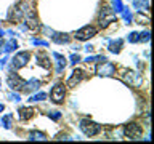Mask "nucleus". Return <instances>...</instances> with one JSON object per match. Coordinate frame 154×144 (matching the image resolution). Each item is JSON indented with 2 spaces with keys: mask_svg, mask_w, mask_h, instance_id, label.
Masks as SVG:
<instances>
[{
  "mask_svg": "<svg viewBox=\"0 0 154 144\" xmlns=\"http://www.w3.org/2000/svg\"><path fill=\"white\" fill-rule=\"evenodd\" d=\"M79 127L82 130V133H84L85 136H88V138L96 136V134L101 133V125L93 122V120H90V118H82L80 123H79Z\"/></svg>",
  "mask_w": 154,
  "mask_h": 144,
  "instance_id": "obj_1",
  "label": "nucleus"
},
{
  "mask_svg": "<svg viewBox=\"0 0 154 144\" xmlns=\"http://www.w3.org/2000/svg\"><path fill=\"white\" fill-rule=\"evenodd\" d=\"M124 133H125V136H127L128 139H132V141H135V139H141L143 128H141V125H138V123L132 122V123L125 125Z\"/></svg>",
  "mask_w": 154,
  "mask_h": 144,
  "instance_id": "obj_2",
  "label": "nucleus"
},
{
  "mask_svg": "<svg viewBox=\"0 0 154 144\" xmlns=\"http://www.w3.org/2000/svg\"><path fill=\"white\" fill-rule=\"evenodd\" d=\"M29 59H31V53H29V51H19V53H16V55L13 56V59L10 61V62H11V69H21V67H24L29 62Z\"/></svg>",
  "mask_w": 154,
  "mask_h": 144,
  "instance_id": "obj_3",
  "label": "nucleus"
},
{
  "mask_svg": "<svg viewBox=\"0 0 154 144\" xmlns=\"http://www.w3.org/2000/svg\"><path fill=\"white\" fill-rule=\"evenodd\" d=\"M98 19H100V24H101V26L106 27L108 24H111V22L116 21V13H114L109 7H103V8H101V11H100Z\"/></svg>",
  "mask_w": 154,
  "mask_h": 144,
  "instance_id": "obj_4",
  "label": "nucleus"
},
{
  "mask_svg": "<svg viewBox=\"0 0 154 144\" xmlns=\"http://www.w3.org/2000/svg\"><path fill=\"white\" fill-rule=\"evenodd\" d=\"M122 79H124L125 83H128L132 86H140L143 83V77L140 75L138 72H133V70H124Z\"/></svg>",
  "mask_w": 154,
  "mask_h": 144,
  "instance_id": "obj_5",
  "label": "nucleus"
},
{
  "mask_svg": "<svg viewBox=\"0 0 154 144\" xmlns=\"http://www.w3.org/2000/svg\"><path fill=\"white\" fill-rule=\"evenodd\" d=\"M96 35V29L93 26H84L80 27L79 31L75 32V40H80V42H85V40H90L91 37Z\"/></svg>",
  "mask_w": 154,
  "mask_h": 144,
  "instance_id": "obj_6",
  "label": "nucleus"
},
{
  "mask_svg": "<svg viewBox=\"0 0 154 144\" xmlns=\"http://www.w3.org/2000/svg\"><path fill=\"white\" fill-rule=\"evenodd\" d=\"M50 96H51V101H53V103L61 104L63 101H64V96H66V88H64V85H63V83H56V85L51 88Z\"/></svg>",
  "mask_w": 154,
  "mask_h": 144,
  "instance_id": "obj_7",
  "label": "nucleus"
},
{
  "mask_svg": "<svg viewBox=\"0 0 154 144\" xmlns=\"http://www.w3.org/2000/svg\"><path fill=\"white\" fill-rule=\"evenodd\" d=\"M24 8H26V3H16L13 5V8L10 10V21L13 22H19L24 16Z\"/></svg>",
  "mask_w": 154,
  "mask_h": 144,
  "instance_id": "obj_8",
  "label": "nucleus"
},
{
  "mask_svg": "<svg viewBox=\"0 0 154 144\" xmlns=\"http://www.w3.org/2000/svg\"><path fill=\"white\" fill-rule=\"evenodd\" d=\"M7 82H8V86H10V88H11L13 91L23 90V86H24V80L16 74V72H13V70L10 72V75H8Z\"/></svg>",
  "mask_w": 154,
  "mask_h": 144,
  "instance_id": "obj_9",
  "label": "nucleus"
},
{
  "mask_svg": "<svg viewBox=\"0 0 154 144\" xmlns=\"http://www.w3.org/2000/svg\"><path fill=\"white\" fill-rule=\"evenodd\" d=\"M96 72H98V75H101V77H111V75L116 74V66L109 61H103V64L98 66Z\"/></svg>",
  "mask_w": 154,
  "mask_h": 144,
  "instance_id": "obj_10",
  "label": "nucleus"
},
{
  "mask_svg": "<svg viewBox=\"0 0 154 144\" xmlns=\"http://www.w3.org/2000/svg\"><path fill=\"white\" fill-rule=\"evenodd\" d=\"M47 29V27H45ZM48 31V29H47ZM50 32V37L55 43H60V45H64V43H69V40H71V37L67 35V34H63V32H55V31H48Z\"/></svg>",
  "mask_w": 154,
  "mask_h": 144,
  "instance_id": "obj_11",
  "label": "nucleus"
},
{
  "mask_svg": "<svg viewBox=\"0 0 154 144\" xmlns=\"http://www.w3.org/2000/svg\"><path fill=\"white\" fill-rule=\"evenodd\" d=\"M24 16H26V26L27 27H31V29H35L38 26V21H37V18H35V14H34V10H31L26 5V8H24Z\"/></svg>",
  "mask_w": 154,
  "mask_h": 144,
  "instance_id": "obj_12",
  "label": "nucleus"
},
{
  "mask_svg": "<svg viewBox=\"0 0 154 144\" xmlns=\"http://www.w3.org/2000/svg\"><path fill=\"white\" fill-rule=\"evenodd\" d=\"M84 74L85 72L82 69H74L72 74H71V77L67 79V86H77V83H80L82 79H84Z\"/></svg>",
  "mask_w": 154,
  "mask_h": 144,
  "instance_id": "obj_13",
  "label": "nucleus"
},
{
  "mask_svg": "<svg viewBox=\"0 0 154 144\" xmlns=\"http://www.w3.org/2000/svg\"><path fill=\"white\" fill-rule=\"evenodd\" d=\"M38 86H40V82L37 79H31L27 82H24V86H23V91L24 93H32V91H37Z\"/></svg>",
  "mask_w": 154,
  "mask_h": 144,
  "instance_id": "obj_14",
  "label": "nucleus"
},
{
  "mask_svg": "<svg viewBox=\"0 0 154 144\" xmlns=\"http://www.w3.org/2000/svg\"><path fill=\"white\" fill-rule=\"evenodd\" d=\"M35 59H37V64L40 67H43V69H50L51 67V61H50V58H48L45 53H37Z\"/></svg>",
  "mask_w": 154,
  "mask_h": 144,
  "instance_id": "obj_15",
  "label": "nucleus"
},
{
  "mask_svg": "<svg viewBox=\"0 0 154 144\" xmlns=\"http://www.w3.org/2000/svg\"><path fill=\"white\" fill-rule=\"evenodd\" d=\"M51 56L56 59V72L61 74V72L66 69V58L63 55H60V53H51Z\"/></svg>",
  "mask_w": 154,
  "mask_h": 144,
  "instance_id": "obj_16",
  "label": "nucleus"
},
{
  "mask_svg": "<svg viewBox=\"0 0 154 144\" xmlns=\"http://www.w3.org/2000/svg\"><path fill=\"white\" fill-rule=\"evenodd\" d=\"M122 38H117V40H111L109 42V51L114 53V55H117V53H120V48H122Z\"/></svg>",
  "mask_w": 154,
  "mask_h": 144,
  "instance_id": "obj_17",
  "label": "nucleus"
},
{
  "mask_svg": "<svg viewBox=\"0 0 154 144\" xmlns=\"http://www.w3.org/2000/svg\"><path fill=\"white\" fill-rule=\"evenodd\" d=\"M133 7L137 8L140 13L148 11L149 10V0H133Z\"/></svg>",
  "mask_w": 154,
  "mask_h": 144,
  "instance_id": "obj_18",
  "label": "nucleus"
},
{
  "mask_svg": "<svg viewBox=\"0 0 154 144\" xmlns=\"http://www.w3.org/2000/svg\"><path fill=\"white\" fill-rule=\"evenodd\" d=\"M29 141H47V134L45 133H42V131H31L29 133V136H27Z\"/></svg>",
  "mask_w": 154,
  "mask_h": 144,
  "instance_id": "obj_19",
  "label": "nucleus"
},
{
  "mask_svg": "<svg viewBox=\"0 0 154 144\" xmlns=\"http://www.w3.org/2000/svg\"><path fill=\"white\" fill-rule=\"evenodd\" d=\"M34 112H35V110H34L32 107H21L19 109V117H21L23 120H27L34 115Z\"/></svg>",
  "mask_w": 154,
  "mask_h": 144,
  "instance_id": "obj_20",
  "label": "nucleus"
},
{
  "mask_svg": "<svg viewBox=\"0 0 154 144\" xmlns=\"http://www.w3.org/2000/svg\"><path fill=\"white\" fill-rule=\"evenodd\" d=\"M18 50V42L11 38V40H8L7 43H3V53H10V51H14Z\"/></svg>",
  "mask_w": 154,
  "mask_h": 144,
  "instance_id": "obj_21",
  "label": "nucleus"
},
{
  "mask_svg": "<svg viewBox=\"0 0 154 144\" xmlns=\"http://www.w3.org/2000/svg\"><path fill=\"white\" fill-rule=\"evenodd\" d=\"M11 122H13V114H7V115H3V117H2V125L7 130L11 128Z\"/></svg>",
  "mask_w": 154,
  "mask_h": 144,
  "instance_id": "obj_22",
  "label": "nucleus"
},
{
  "mask_svg": "<svg viewBox=\"0 0 154 144\" xmlns=\"http://www.w3.org/2000/svg\"><path fill=\"white\" fill-rule=\"evenodd\" d=\"M120 13H122V18H124L125 24H132V19H133V16H132V11H130L128 8H125V7H124V10H122Z\"/></svg>",
  "mask_w": 154,
  "mask_h": 144,
  "instance_id": "obj_23",
  "label": "nucleus"
},
{
  "mask_svg": "<svg viewBox=\"0 0 154 144\" xmlns=\"http://www.w3.org/2000/svg\"><path fill=\"white\" fill-rule=\"evenodd\" d=\"M45 99H47V93H43V91L32 94L31 98H29V101H31V103H38V101H45Z\"/></svg>",
  "mask_w": 154,
  "mask_h": 144,
  "instance_id": "obj_24",
  "label": "nucleus"
},
{
  "mask_svg": "<svg viewBox=\"0 0 154 144\" xmlns=\"http://www.w3.org/2000/svg\"><path fill=\"white\" fill-rule=\"evenodd\" d=\"M111 7H112L114 13H120L124 10V3L120 2V0H111Z\"/></svg>",
  "mask_w": 154,
  "mask_h": 144,
  "instance_id": "obj_25",
  "label": "nucleus"
},
{
  "mask_svg": "<svg viewBox=\"0 0 154 144\" xmlns=\"http://www.w3.org/2000/svg\"><path fill=\"white\" fill-rule=\"evenodd\" d=\"M98 61H108L106 59V56H101V55H98V56H87L85 58V62H98Z\"/></svg>",
  "mask_w": 154,
  "mask_h": 144,
  "instance_id": "obj_26",
  "label": "nucleus"
},
{
  "mask_svg": "<svg viewBox=\"0 0 154 144\" xmlns=\"http://www.w3.org/2000/svg\"><path fill=\"white\" fill-rule=\"evenodd\" d=\"M127 40H128L130 43H137V42L140 40V34H138V32H130L128 37H127Z\"/></svg>",
  "mask_w": 154,
  "mask_h": 144,
  "instance_id": "obj_27",
  "label": "nucleus"
},
{
  "mask_svg": "<svg viewBox=\"0 0 154 144\" xmlns=\"http://www.w3.org/2000/svg\"><path fill=\"white\" fill-rule=\"evenodd\" d=\"M48 117H50L51 120H60L61 118V112L60 110H50V112H48Z\"/></svg>",
  "mask_w": 154,
  "mask_h": 144,
  "instance_id": "obj_28",
  "label": "nucleus"
},
{
  "mask_svg": "<svg viewBox=\"0 0 154 144\" xmlns=\"http://www.w3.org/2000/svg\"><path fill=\"white\" fill-rule=\"evenodd\" d=\"M32 45H37V46L48 48V42H45V40H38V38H32Z\"/></svg>",
  "mask_w": 154,
  "mask_h": 144,
  "instance_id": "obj_29",
  "label": "nucleus"
},
{
  "mask_svg": "<svg viewBox=\"0 0 154 144\" xmlns=\"http://www.w3.org/2000/svg\"><path fill=\"white\" fill-rule=\"evenodd\" d=\"M8 99H10V101H14V103H19V101H21V96H19L16 91H14V93H10V94H8Z\"/></svg>",
  "mask_w": 154,
  "mask_h": 144,
  "instance_id": "obj_30",
  "label": "nucleus"
},
{
  "mask_svg": "<svg viewBox=\"0 0 154 144\" xmlns=\"http://www.w3.org/2000/svg\"><path fill=\"white\" fill-rule=\"evenodd\" d=\"M149 32L146 31V32H143V34H140V40L138 42H149Z\"/></svg>",
  "mask_w": 154,
  "mask_h": 144,
  "instance_id": "obj_31",
  "label": "nucleus"
},
{
  "mask_svg": "<svg viewBox=\"0 0 154 144\" xmlns=\"http://www.w3.org/2000/svg\"><path fill=\"white\" fill-rule=\"evenodd\" d=\"M69 59H71V64H77V62L80 61V56L75 55V53H72V55L69 56Z\"/></svg>",
  "mask_w": 154,
  "mask_h": 144,
  "instance_id": "obj_32",
  "label": "nucleus"
},
{
  "mask_svg": "<svg viewBox=\"0 0 154 144\" xmlns=\"http://www.w3.org/2000/svg\"><path fill=\"white\" fill-rule=\"evenodd\" d=\"M84 50H85V51H88V53H90V51H93V45H85V46H84Z\"/></svg>",
  "mask_w": 154,
  "mask_h": 144,
  "instance_id": "obj_33",
  "label": "nucleus"
},
{
  "mask_svg": "<svg viewBox=\"0 0 154 144\" xmlns=\"http://www.w3.org/2000/svg\"><path fill=\"white\" fill-rule=\"evenodd\" d=\"M7 61H8L7 58H3V59L0 61V69H3V67H5V64H7Z\"/></svg>",
  "mask_w": 154,
  "mask_h": 144,
  "instance_id": "obj_34",
  "label": "nucleus"
},
{
  "mask_svg": "<svg viewBox=\"0 0 154 144\" xmlns=\"http://www.w3.org/2000/svg\"><path fill=\"white\" fill-rule=\"evenodd\" d=\"M3 53V42H0V55Z\"/></svg>",
  "mask_w": 154,
  "mask_h": 144,
  "instance_id": "obj_35",
  "label": "nucleus"
},
{
  "mask_svg": "<svg viewBox=\"0 0 154 144\" xmlns=\"http://www.w3.org/2000/svg\"><path fill=\"white\" fill-rule=\"evenodd\" d=\"M7 34H8V35H11V37H14V35H16V34H14V32H13V31H8V32H7Z\"/></svg>",
  "mask_w": 154,
  "mask_h": 144,
  "instance_id": "obj_36",
  "label": "nucleus"
},
{
  "mask_svg": "<svg viewBox=\"0 0 154 144\" xmlns=\"http://www.w3.org/2000/svg\"><path fill=\"white\" fill-rule=\"evenodd\" d=\"M5 35V31H3V29H0V38H2Z\"/></svg>",
  "mask_w": 154,
  "mask_h": 144,
  "instance_id": "obj_37",
  "label": "nucleus"
},
{
  "mask_svg": "<svg viewBox=\"0 0 154 144\" xmlns=\"http://www.w3.org/2000/svg\"><path fill=\"white\" fill-rule=\"evenodd\" d=\"M3 109H5V106H3V104H0V112H2Z\"/></svg>",
  "mask_w": 154,
  "mask_h": 144,
  "instance_id": "obj_38",
  "label": "nucleus"
},
{
  "mask_svg": "<svg viewBox=\"0 0 154 144\" xmlns=\"http://www.w3.org/2000/svg\"><path fill=\"white\" fill-rule=\"evenodd\" d=\"M0 85H2V80H0Z\"/></svg>",
  "mask_w": 154,
  "mask_h": 144,
  "instance_id": "obj_39",
  "label": "nucleus"
}]
</instances>
